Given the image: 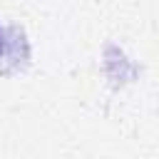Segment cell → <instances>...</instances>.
<instances>
[{
  "label": "cell",
  "instance_id": "6da1fadb",
  "mask_svg": "<svg viewBox=\"0 0 159 159\" xmlns=\"http://www.w3.org/2000/svg\"><path fill=\"white\" fill-rule=\"evenodd\" d=\"M0 47H2V30H0Z\"/></svg>",
  "mask_w": 159,
  "mask_h": 159
}]
</instances>
